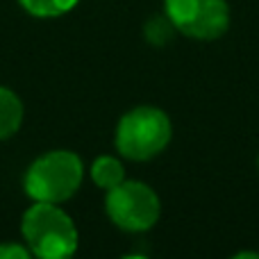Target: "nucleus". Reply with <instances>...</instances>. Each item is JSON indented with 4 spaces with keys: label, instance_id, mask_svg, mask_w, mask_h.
I'll return each instance as SVG.
<instances>
[{
    "label": "nucleus",
    "instance_id": "1",
    "mask_svg": "<svg viewBox=\"0 0 259 259\" xmlns=\"http://www.w3.org/2000/svg\"><path fill=\"white\" fill-rule=\"evenodd\" d=\"M84 164L73 150H48L39 155L23 175V189L32 202L71 200L82 187Z\"/></svg>",
    "mask_w": 259,
    "mask_h": 259
},
{
    "label": "nucleus",
    "instance_id": "2",
    "mask_svg": "<svg viewBox=\"0 0 259 259\" xmlns=\"http://www.w3.org/2000/svg\"><path fill=\"white\" fill-rule=\"evenodd\" d=\"M25 246L39 259H66L75 255L80 234L73 219L55 202H34L21 221Z\"/></svg>",
    "mask_w": 259,
    "mask_h": 259
},
{
    "label": "nucleus",
    "instance_id": "3",
    "mask_svg": "<svg viewBox=\"0 0 259 259\" xmlns=\"http://www.w3.org/2000/svg\"><path fill=\"white\" fill-rule=\"evenodd\" d=\"M173 139L168 114L152 105H139L121 116L114 132L118 155L130 161H150L166 150Z\"/></svg>",
    "mask_w": 259,
    "mask_h": 259
},
{
    "label": "nucleus",
    "instance_id": "4",
    "mask_svg": "<svg viewBox=\"0 0 259 259\" xmlns=\"http://www.w3.org/2000/svg\"><path fill=\"white\" fill-rule=\"evenodd\" d=\"M105 211L118 230L130 234L148 232L157 225L161 202L157 191L141 180H123L105 196Z\"/></svg>",
    "mask_w": 259,
    "mask_h": 259
},
{
    "label": "nucleus",
    "instance_id": "5",
    "mask_svg": "<svg viewBox=\"0 0 259 259\" xmlns=\"http://www.w3.org/2000/svg\"><path fill=\"white\" fill-rule=\"evenodd\" d=\"M164 14L193 41H216L230 30L228 0H164Z\"/></svg>",
    "mask_w": 259,
    "mask_h": 259
},
{
    "label": "nucleus",
    "instance_id": "6",
    "mask_svg": "<svg viewBox=\"0 0 259 259\" xmlns=\"http://www.w3.org/2000/svg\"><path fill=\"white\" fill-rule=\"evenodd\" d=\"M23 116H25V109L18 94L7 87H0V141L12 139L21 130Z\"/></svg>",
    "mask_w": 259,
    "mask_h": 259
},
{
    "label": "nucleus",
    "instance_id": "7",
    "mask_svg": "<svg viewBox=\"0 0 259 259\" xmlns=\"http://www.w3.org/2000/svg\"><path fill=\"white\" fill-rule=\"evenodd\" d=\"M89 175L96 187H100L103 191H109V189H114L116 184H121L125 180V166H123L121 159H116L112 155H100L91 164Z\"/></svg>",
    "mask_w": 259,
    "mask_h": 259
},
{
    "label": "nucleus",
    "instance_id": "8",
    "mask_svg": "<svg viewBox=\"0 0 259 259\" xmlns=\"http://www.w3.org/2000/svg\"><path fill=\"white\" fill-rule=\"evenodd\" d=\"M80 0H18L23 9L34 18H59L73 12Z\"/></svg>",
    "mask_w": 259,
    "mask_h": 259
},
{
    "label": "nucleus",
    "instance_id": "9",
    "mask_svg": "<svg viewBox=\"0 0 259 259\" xmlns=\"http://www.w3.org/2000/svg\"><path fill=\"white\" fill-rule=\"evenodd\" d=\"M175 25L170 23V18L166 14H157V16H150L146 23H143V36L150 46L155 48H161V46L170 44L175 36Z\"/></svg>",
    "mask_w": 259,
    "mask_h": 259
},
{
    "label": "nucleus",
    "instance_id": "10",
    "mask_svg": "<svg viewBox=\"0 0 259 259\" xmlns=\"http://www.w3.org/2000/svg\"><path fill=\"white\" fill-rule=\"evenodd\" d=\"M27 257H32V252L27 246L12 243V241L0 246V259H27Z\"/></svg>",
    "mask_w": 259,
    "mask_h": 259
},
{
    "label": "nucleus",
    "instance_id": "11",
    "mask_svg": "<svg viewBox=\"0 0 259 259\" xmlns=\"http://www.w3.org/2000/svg\"><path fill=\"white\" fill-rule=\"evenodd\" d=\"M234 257H237V259H243V257H257L259 259V252H239V255H234Z\"/></svg>",
    "mask_w": 259,
    "mask_h": 259
},
{
    "label": "nucleus",
    "instance_id": "12",
    "mask_svg": "<svg viewBox=\"0 0 259 259\" xmlns=\"http://www.w3.org/2000/svg\"><path fill=\"white\" fill-rule=\"evenodd\" d=\"M257 170H259V157H257Z\"/></svg>",
    "mask_w": 259,
    "mask_h": 259
}]
</instances>
